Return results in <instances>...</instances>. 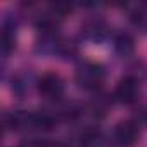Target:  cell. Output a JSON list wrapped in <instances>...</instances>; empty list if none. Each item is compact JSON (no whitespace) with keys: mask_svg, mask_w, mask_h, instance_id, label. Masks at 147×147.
Segmentation results:
<instances>
[{"mask_svg":"<svg viewBox=\"0 0 147 147\" xmlns=\"http://www.w3.org/2000/svg\"><path fill=\"white\" fill-rule=\"evenodd\" d=\"M104 67L97 62H83L76 69V83L85 90H97L104 83Z\"/></svg>","mask_w":147,"mask_h":147,"instance_id":"cell-1","label":"cell"},{"mask_svg":"<svg viewBox=\"0 0 147 147\" xmlns=\"http://www.w3.org/2000/svg\"><path fill=\"white\" fill-rule=\"evenodd\" d=\"M138 135H140V130H138V125L135 121H121L114 126L113 130V140L121 145V147H130L133 145L137 140H138Z\"/></svg>","mask_w":147,"mask_h":147,"instance_id":"cell-2","label":"cell"},{"mask_svg":"<svg viewBox=\"0 0 147 147\" xmlns=\"http://www.w3.org/2000/svg\"><path fill=\"white\" fill-rule=\"evenodd\" d=\"M38 92L45 99H59L64 94V82L55 73H45V75L38 80Z\"/></svg>","mask_w":147,"mask_h":147,"instance_id":"cell-3","label":"cell"},{"mask_svg":"<svg viewBox=\"0 0 147 147\" xmlns=\"http://www.w3.org/2000/svg\"><path fill=\"white\" fill-rule=\"evenodd\" d=\"M138 97V83L133 76H125L114 88V99L121 104H131Z\"/></svg>","mask_w":147,"mask_h":147,"instance_id":"cell-4","label":"cell"},{"mask_svg":"<svg viewBox=\"0 0 147 147\" xmlns=\"http://www.w3.org/2000/svg\"><path fill=\"white\" fill-rule=\"evenodd\" d=\"M28 123H30V126H33L36 130H52L57 125V118L47 111H40V113L28 114Z\"/></svg>","mask_w":147,"mask_h":147,"instance_id":"cell-5","label":"cell"},{"mask_svg":"<svg viewBox=\"0 0 147 147\" xmlns=\"http://www.w3.org/2000/svg\"><path fill=\"white\" fill-rule=\"evenodd\" d=\"M114 49L121 55H130L135 50V42L128 33H121L114 38Z\"/></svg>","mask_w":147,"mask_h":147,"instance_id":"cell-6","label":"cell"},{"mask_svg":"<svg viewBox=\"0 0 147 147\" xmlns=\"http://www.w3.org/2000/svg\"><path fill=\"white\" fill-rule=\"evenodd\" d=\"M99 138H100L99 130H95V128H85L80 133V137H78V145L80 147H95L99 144Z\"/></svg>","mask_w":147,"mask_h":147,"instance_id":"cell-7","label":"cell"},{"mask_svg":"<svg viewBox=\"0 0 147 147\" xmlns=\"http://www.w3.org/2000/svg\"><path fill=\"white\" fill-rule=\"evenodd\" d=\"M85 33L90 38H102L104 33H106V24L102 21H97L95 19V21H92L90 24L85 26Z\"/></svg>","mask_w":147,"mask_h":147,"instance_id":"cell-8","label":"cell"},{"mask_svg":"<svg viewBox=\"0 0 147 147\" xmlns=\"http://www.w3.org/2000/svg\"><path fill=\"white\" fill-rule=\"evenodd\" d=\"M14 47H16V36H14V31L9 30V26H5L4 31H2V50H4V54H9Z\"/></svg>","mask_w":147,"mask_h":147,"instance_id":"cell-9","label":"cell"},{"mask_svg":"<svg viewBox=\"0 0 147 147\" xmlns=\"http://www.w3.org/2000/svg\"><path fill=\"white\" fill-rule=\"evenodd\" d=\"M107 107H109V100L106 99V95H100V97H97V99L92 102V111H94L95 114L104 116L106 111H107Z\"/></svg>","mask_w":147,"mask_h":147,"instance_id":"cell-10","label":"cell"},{"mask_svg":"<svg viewBox=\"0 0 147 147\" xmlns=\"http://www.w3.org/2000/svg\"><path fill=\"white\" fill-rule=\"evenodd\" d=\"M38 147H66L62 142H52V140H49V142H42V144H38Z\"/></svg>","mask_w":147,"mask_h":147,"instance_id":"cell-11","label":"cell"},{"mask_svg":"<svg viewBox=\"0 0 147 147\" xmlns=\"http://www.w3.org/2000/svg\"><path fill=\"white\" fill-rule=\"evenodd\" d=\"M144 119H145V121H147V111H145V114H144Z\"/></svg>","mask_w":147,"mask_h":147,"instance_id":"cell-12","label":"cell"}]
</instances>
